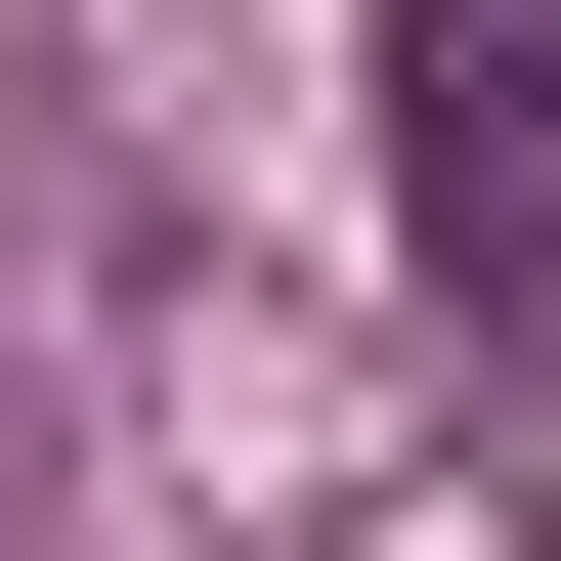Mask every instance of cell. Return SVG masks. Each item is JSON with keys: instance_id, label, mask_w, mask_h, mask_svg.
Wrapping results in <instances>:
<instances>
[{"instance_id": "cell-1", "label": "cell", "mask_w": 561, "mask_h": 561, "mask_svg": "<svg viewBox=\"0 0 561 561\" xmlns=\"http://www.w3.org/2000/svg\"><path fill=\"white\" fill-rule=\"evenodd\" d=\"M389 260L561 302V0H389Z\"/></svg>"}]
</instances>
